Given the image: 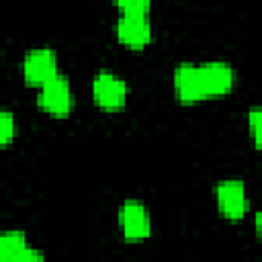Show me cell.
Returning a JSON list of instances; mask_svg holds the SVG:
<instances>
[{
    "mask_svg": "<svg viewBox=\"0 0 262 262\" xmlns=\"http://www.w3.org/2000/svg\"><path fill=\"white\" fill-rule=\"evenodd\" d=\"M37 102L43 111H47L51 115H68L72 108V102H74L70 80L61 74L47 80L37 94Z\"/></svg>",
    "mask_w": 262,
    "mask_h": 262,
    "instance_id": "cell-1",
    "label": "cell"
},
{
    "mask_svg": "<svg viewBox=\"0 0 262 262\" xmlns=\"http://www.w3.org/2000/svg\"><path fill=\"white\" fill-rule=\"evenodd\" d=\"M92 96L102 108H119L127 100V84L119 74L100 70L92 80Z\"/></svg>",
    "mask_w": 262,
    "mask_h": 262,
    "instance_id": "cell-2",
    "label": "cell"
},
{
    "mask_svg": "<svg viewBox=\"0 0 262 262\" xmlns=\"http://www.w3.org/2000/svg\"><path fill=\"white\" fill-rule=\"evenodd\" d=\"M23 74L29 84L43 86L47 80L57 76V55L51 47H37L27 51L23 59Z\"/></svg>",
    "mask_w": 262,
    "mask_h": 262,
    "instance_id": "cell-3",
    "label": "cell"
},
{
    "mask_svg": "<svg viewBox=\"0 0 262 262\" xmlns=\"http://www.w3.org/2000/svg\"><path fill=\"white\" fill-rule=\"evenodd\" d=\"M219 211L229 219H239L248 211V190L239 178H225L215 186Z\"/></svg>",
    "mask_w": 262,
    "mask_h": 262,
    "instance_id": "cell-4",
    "label": "cell"
},
{
    "mask_svg": "<svg viewBox=\"0 0 262 262\" xmlns=\"http://www.w3.org/2000/svg\"><path fill=\"white\" fill-rule=\"evenodd\" d=\"M119 223L127 239H143L151 231V219L147 207L139 199L123 201L119 209Z\"/></svg>",
    "mask_w": 262,
    "mask_h": 262,
    "instance_id": "cell-5",
    "label": "cell"
},
{
    "mask_svg": "<svg viewBox=\"0 0 262 262\" xmlns=\"http://www.w3.org/2000/svg\"><path fill=\"white\" fill-rule=\"evenodd\" d=\"M199 70H201V78H203V86H205V94L207 96L223 94L235 82L233 66L223 61V59H213V61L199 63Z\"/></svg>",
    "mask_w": 262,
    "mask_h": 262,
    "instance_id": "cell-6",
    "label": "cell"
},
{
    "mask_svg": "<svg viewBox=\"0 0 262 262\" xmlns=\"http://www.w3.org/2000/svg\"><path fill=\"white\" fill-rule=\"evenodd\" d=\"M174 92L182 102H194L207 96L196 63H178L174 68Z\"/></svg>",
    "mask_w": 262,
    "mask_h": 262,
    "instance_id": "cell-7",
    "label": "cell"
},
{
    "mask_svg": "<svg viewBox=\"0 0 262 262\" xmlns=\"http://www.w3.org/2000/svg\"><path fill=\"white\" fill-rule=\"evenodd\" d=\"M117 37L129 47H141L151 39V23L147 14H127L121 12L115 25Z\"/></svg>",
    "mask_w": 262,
    "mask_h": 262,
    "instance_id": "cell-8",
    "label": "cell"
},
{
    "mask_svg": "<svg viewBox=\"0 0 262 262\" xmlns=\"http://www.w3.org/2000/svg\"><path fill=\"white\" fill-rule=\"evenodd\" d=\"M27 235L20 229H8L0 235V262H14L27 250Z\"/></svg>",
    "mask_w": 262,
    "mask_h": 262,
    "instance_id": "cell-9",
    "label": "cell"
},
{
    "mask_svg": "<svg viewBox=\"0 0 262 262\" xmlns=\"http://www.w3.org/2000/svg\"><path fill=\"white\" fill-rule=\"evenodd\" d=\"M248 125H250V131H252L256 145L262 147V104L252 106L248 111Z\"/></svg>",
    "mask_w": 262,
    "mask_h": 262,
    "instance_id": "cell-10",
    "label": "cell"
},
{
    "mask_svg": "<svg viewBox=\"0 0 262 262\" xmlns=\"http://www.w3.org/2000/svg\"><path fill=\"white\" fill-rule=\"evenodd\" d=\"M16 133V123L10 111H2L0 113V141L8 143Z\"/></svg>",
    "mask_w": 262,
    "mask_h": 262,
    "instance_id": "cell-11",
    "label": "cell"
},
{
    "mask_svg": "<svg viewBox=\"0 0 262 262\" xmlns=\"http://www.w3.org/2000/svg\"><path fill=\"white\" fill-rule=\"evenodd\" d=\"M121 12L127 14H147L149 12V0H121L117 2Z\"/></svg>",
    "mask_w": 262,
    "mask_h": 262,
    "instance_id": "cell-12",
    "label": "cell"
},
{
    "mask_svg": "<svg viewBox=\"0 0 262 262\" xmlns=\"http://www.w3.org/2000/svg\"><path fill=\"white\" fill-rule=\"evenodd\" d=\"M14 262H45V258H43V254L37 250V248H27Z\"/></svg>",
    "mask_w": 262,
    "mask_h": 262,
    "instance_id": "cell-13",
    "label": "cell"
},
{
    "mask_svg": "<svg viewBox=\"0 0 262 262\" xmlns=\"http://www.w3.org/2000/svg\"><path fill=\"white\" fill-rule=\"evenodd\" d=\"M254 225H256V233H258V237H260V242H262V209L256 213V217H254Z\"/></svg>",
    "mask_w": 262,
    "mask_h": 262,
    "instance_id": "cell-14",
    "label": "cell"
}]
</instances>
